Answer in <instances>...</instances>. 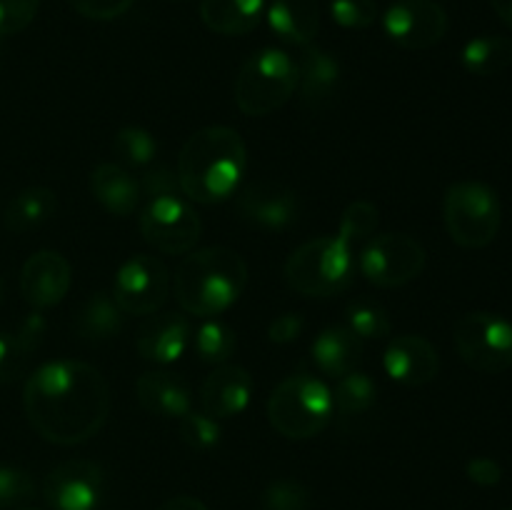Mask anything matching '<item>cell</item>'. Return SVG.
Returning a JSON list of instances; mask_svg holds the SVG:
<instances>
[{"instance_id":"1","label":"cell","mask_w":512,"mask_h":510,"mask_svg":"<svg viewBox=\"0 0 512 510\" xmlns=\"http://www.w3.org/2000/svg\"><path fill=\"white\" fill-rule=\"evenodd\" d=\"M110 385L83 360L43 363L23 388L30 425L53 445H80L93 438L110 415Z\"/></svg>"},{"instance_id":"2","label":"cell","mask_w":512,"mask_h":510,"mask_svg":"<svg viewBox=\"0 0 512 510\" xmlns=\"http://www.w3.org/2000/svg\"><path fill=\"white\" fill-rule=\"evenodd\" d=\"M248 170V150L238 130L208 125L185 140L178 158V183L190 203L215 205L235 195Z\"/></svg>"},{"instance_id":"3","label":"cell","mask_w":512,"mask_h":510,"mask_svg":"<svg viewBox=\"0 0 512 510\" xmlns=\"http://www.w3.org/2000/svg\"><path fill=\"white\" fill-rule=\"evenodd\" d=\"M248 285V265L243 255L225 245L195 250L185 255L175 270V300L195 318H215L235 305Z\"/></svg>"},{"instance_id":"4","label":"cell","mask_w":512,"mask_h":510,"mask_svg":"<svg viewBox=\"0 0 512 510\" xmlns=\"http://www.w3.org/2000/svg\"><path fill=\"white\" fill-rule=\"evenodd\" d=\"M333 390L310 373H295L275 385L268 398V420L283 438L308 440L333 420Z\"/></svg>"},{"instance_id":"5","label":"cell","mask_w":512,"mask_h":510,"mask_svg":"<svg viewBox=\"0 0 512 510\" xmlns=\"http://www.w3.org/2000/svg\"><path fill=\"white\" fill-rule=\"evenodd\" d=\"M358 270V255L338 235H323L303 243L285 263V280L305 298H330L350 285Z\"/></svg>"},{"instance_id":"6","label":"cell","mask_w":512,"mask_h":510,"mask_svg":"<svg viewBox=\"0 0 512 510\" xmlns=\"http://www.w3.org/2000/svg\"><path fill=\"white\" fill-rule=\"evenodd\" d=\"M298 88V63L280 48L250 55L235 78V105L250 118H265L283 108Z\"/></svg>"},{"instance_id":"7","label":"cell","mask_w":512,"mask_h":510,"mask_svg":"<svg viewBox=\"0 0 512 510\" xmlns=\"http://www.w3.org/2000/svg\"><path fill=\"white\" fill-rule=\"evenodd\" d=\"M443 218L455 245L480 250L498 238L503 205L490 185L480 180H460L445 190Z\"/></svg>"},{"instance_id":"8","label":"cell","mask_w":512,"mask_h":510,"mask_svg":"<svg viewBox=\"0 0 512 510\" xmlns=\"http://www.w3.org/2000/svg\"><path fill=\"white\" fill-rule=\"evenodd\" d=\"M460 360L475 373L498 375L512 368V323L490 310H470L453 325Z\"/></svg>"},{"instance_id":"9","label":"cell","mask_w":512,"mask_h":510,"mask_svg":"<svg viewBox=\"0 0 512 510\" xmlns=\"http://www.w3.org/2000/svg\"><path fill=\"white\" fill-rule=\"evenodd\" d=\"M140 233L145 243L168 255H185L203 233L200 215L183 193H165L145 200L140 210Z\"/></svg>"},{"instance_id":"10","label":"cell","mask_w":512,"mask_h":510,"mask_svg":"<svg viewBox=\"0 0 512 510\" xmlns=\"http://www.w3.org/2000/svg\"><path fill=\"white\" fill-rule=\"evenodd\" d=\"M428 263V253L405 233L373 235L358 255V270L378 288H400L418 278Z\"/></svg>"},{"instance_id":"11","label":"cell","mask_w":512,"mask_h":510,"mask_svg":"<svg viewBox=\"0 0 512 510\" xmlns=\"http://www.w3.org/2000/svg\"><path fill=\"white\" fill-rule=\"evenodd\" d=\"M170 295V273L155 255H133L115 273L113 298L125 315H153Z\"/></svg>"},{"instance_id":"12","label":"cell","mask_w":512,"mask_h":510,"mask_svg":"<svg viewBox=\"0 0 512 510\" xmlns=\"http://www.w3.org/2000/svg\"><path fill=\"white\" fill-rule=\"evenodd\" d=\"M385 35L405 50H428L448 33V13L438 0H395L383 15Z\"/></svg>"},{"instance_id":"13","label":"cell","mask_w":512,"mask_h":510,"mask_svg":"<svg viewBox=\"0 0 512 510\" xmlns=\"http://www.w3.org/2000/svg\"><path fill=\"white\" fill-rule=\"evenodd\" d=\"M103 490V468L93 460H65L43 480V498L53 510H95Z\"/></svg>"},{"instance_id":"14","label":"cell","mask_w":512,"mask_h":510,"mask_svg":"<svg viewBox=\"0 0 512 510\" xmlns=\"http://www.w3.org/2000/svg\"><path fill=\"white\" fill-rule=\"evenodd\" d=\"M238 213L245 223L263 230H285L298 220L300 203L293 188L275 180L248 183L235 198Z\"/></svg>"},{"instance_id":"15","label":"cell","mask_w":512,"mask_h":510,"mask_svg":"<svg viewBox=\"0 0 512 510\" xmlns=\"http://www.w3.org/2000/svg\"><path fill=\"white\" fill-rule=\"evenodd\" d=\"M73 268L68 258L55 250H38L20 270V295L33 310L55 308L68 295Z\"/></svg>"},{"instance_id":"16","label":"cell","mask_w":512,"mask_h":510,"mask_svg":"<svg viewBox=\"0 0 512 510\" xmlns=\"http://www.w3.org/2000/svg\"><path fill=\"white\" fill-rule=\"evenodd\" d=\"M193 340V325L180 313H160L145 320L135 335V350L143 360L170 365L185 355Z\"/></svg>"},{"instance_id":"17","label":"cell","mask_w":512,"mask_h":510,"mask_svg":"<svg viewBox=\"0 0 512 510\" xmlns=\"http://www.w3.org/2000/svg\"><path fill=\"white\" fill-rule=\"evenodd\" d=\"M253 395V375L243 365H218L200 388L203 413L215 420H228L243 413Z\"/></svg>"},{"instance_id":"18","label":"cell","mask_w":512,"mask_h":510,"mask_svg":"<svg viewBox=\"0 0 512 510\" xmlns=\"http://www.w3.org/2000/svg\"><path fill=\"white\" fill-rule=\"evenodd\" d=\"M383 365L390 378L415 388L430 383L438 375L440 358L435 345L423 335H398L385 348Z\"/></svg>"},{"instance_id":"19","label":"cell","mask_w":512,"mask_h":510,"mask_svg":"<svg viewBox=\"0 0 512 510\" xmlns=\"http://www.w3.org/2000/svg\"><path fill=\"white\" fill-rule=\"evenodd\" d=\"M135 395L150 415L168 420H180L193 410L190 385L170 370H148L135 383Z\"/></svg>"},{"instance_id":"20","label":"cell","mask_w":512,"mask_h":510,"mask_svg":"<svg viewBox=\"0 0 512 510\" xmlns=\"http://www.w3.org/2000/svg\"><path fill=\"white\" fill-rule=\"evenodd\" d=\"M310 358L320 373L338 380L358 370V363L363 360V340L348 325H330L313 340Z\"/></svg>"},{"instance_id":"21","label":"cell","mask_w":512,"mask_h":510,"mask_svg":"<svg viewBox=\"0 0 512 510\" xmlns=\"http://www.w3.org/2000/svg\"><path fill=\"white\" fill-rule=\"evenodd\" d=\"M45 333L48 323L38 310H33L15 330H0V383L23 378L33 353L43 345Z\"/></svg>"},{"instance_id":"22","label":"cell","mask_w":512,"mask_h":510,"mask_svg":"<svg viewBox=\"0 0 512 510\" xmlns=\"http://www.w3.org/2000/svg\"><path fill=\"white\" fill-rule=\"evenodd\" d=\"M90 193L110 215H118V218L133 215L140 208V200H143L140 180H135L128 173V168L118 163H100L98 168H93V173H90Z\"/></svg>"},{"instance_id":"23","label":"cell","mask_w":512,"mask_h":510,"mask_svg":"<svg viewBox=\"0 0 512 510\" xmlns=\"http://www.w3.org/2000/svg\"><path fill=\"white\" fill-rule=\"evenodd\" d=\"M298 85L305 105L330 103L340 88V63L333 53L318 45H303L298 60Z\"/></svg>"},{"instance_id":"24","label":"cell","mask_w":512,"mask_h":510,"mask_svg":"<svg viewBox=\"0 0 512 510\" xmlns=\"http://www.w3.org/2000/svg\"><path fill=\"white\" fill-rule=\"evenodd\" d=\"M268 25L283 43L310 45L320 30L318 0H270Z\"/></svg>"},{"instance_id":"25","label":"cell","mask_w":512,"mask_h":510,"mask_svg":"<svg viewBox=\"0 0 512 510\" xmlns=\"http://www.w3.org/2000/svg\"><path fill=\"white\" fill-rule=\"evenodd\" d=\"M265 0H200L205 28L218 35H245L258 28Z\"/></svg>"},{"instance_id":"26","label":"cell","mask_w":512,"mask_h":510,"mask_svg":"<svg viewBox=\"0 0 512 510\" xmlns=\"http://www.w3.org/2000/svg\"><path fill=\"white\" fill-rule=\"evenodd\" d=\"M125 313L120 305L115 303L113 293H98L90 295L75 313V333L88 343H103V340L115 338L123 330Z\"/></svg>"},{"instance_id":"27","label":"cell","mask_w":512,"mask_h":510,"mask_svg":"<svg viewBox=\"0 0 512 510\" xmlns=\"http://www.w3.org/2000/svg\"><path fill=\"white\" fill-rule=\"evenodd\" d=\"M375 405H378V383L368 373L353 370L335 380L333 408L343 425L365 418Z\"/></svg>"},{"instance_id":"28","label":"cell","mask_w":512,"mask_h":510,"mask_svg":"<svg viewBox=\"0 0 512 510\" xmlns=\"http://www.w3.org/2000/svg\"><path fill=\"white\" fill-rule=\"evenodd\" d=\"M58 210V195L55 190L33 185L15 195L5 208V225L13 233H28V230L40 228L45 220H50Z\"/></svg>"},{"instance_id":"29","label":"cell","mask_w":512,"mask_h":510,"mask_svg":"<svg viewBox=\"0 0 512 510\" xmlns=\"http://www.w3.org/2000/svg\"><path fill=\"white\" fill-rule=\"evenodd\" d=\"M460 63L470 75H478V78L500 75L512 65V38L508 35H478L465 43Z\"/></svg>"},{"instance_id":"30","label":"cell","mask_w":512,"mask_h":510,"mask_svg":"<svg viewBox=\"0 0 512 510\" xmlns=\"http://www.w3.org/2000/svg\"><path fill=\"white\" fill-rule=\"evenodd\" d=\"M190 348L195 350L203 363L208 365H225L238 350V335L228 323L218 318H205L203 323L195 328Z\"/></svg>"},{"instance_id":"31","label":"cell","mask_w":512,"mask_h":510,"mask_svg":"<svg viewBox=\"0 0 512 510\" xmlns=\"http://www.w3.org/2000/svg\"><path fill=\"white\" fill-rule=\"evenodd\" d=\"M113 153L118 158V165H123V168H143V165H150L155 160L158 140L150 130L128 125V128L115 133Z\"/></svg>"},{"instance_id":"32","label":"cell","mask_w":512,"mask_h":510,"mask_svg":"<svg viewBox=\"0 0 512 510\" xmlns=\"http://www.w3.org/2000/svg\"><path fill=\"white\" fill-rule=\"evenodd\" d=\"M345 318H348V328L360 340H380L393 330L388 310L375 300H355L345 310Z\"/></svg>"},{"instance_id":"33","label":"cell","mask_w":512,"mask_h":510,"mask_svg":"<svg viewBox=\"0 0 512 510\" xmlns=\"http://www.w3.org/2000/svg\"><path fill=\"white\" fill-rule=\"evenodd\" d=\"M378 220V208L373 203H368V200H355V203H350L343 210L338 238L355 250L360 243H368L373 238L375 228H378Z\"/></svg>"},{"instance_id":"34","label":"cell","mask_w":512,"mask_h":510,"mask_svg":"<svg viewBox=\"0 0 512 510\" xmlns=\"http://www.w3.org/2000/svg\"><path fill=\"white\" fill-rule=\"evenodd\" d=\"M178 433L180 440L188 445L190 450H198V453H208L215 445L220 443V420L210 418L203 410H190L183 418L178 420Z\"/></svg>"},{"instance_id":"35","label":"cell","mask_w":512,"mask_h":510,"mask_svg":"<svg viewBox=\"0 0 512 510\" xmlns=\"http://www.w3.org/2000/svg\"><path fill=\"white\" fill-rule=\"evenodd\" d=\"M330 15L340 28L365 30L378 20L375 0H330Z\"/></svg>"},{"instance_id":"36","label":"cell","mask_w":512,"mask_h":510,"mask_svg":"<svg viewBox=\"0 0 512 510\" xmlns=\"http://www.w3.org/2000/svg\"><path fill=\"white\" fill-rule=\"evenodd\" d=\"M310 493L298 480H275L263 495V510H308Z\"/></svg>"},{"instance_id":"37","label":"cell","mask_w":512,"mask_h":510,"mask_svg":"<svg viewBox=\"0 0 512 510\" xmlns=\"http://www.w3.org/2000/svg\"><path fill=\"white\" fill-rule=\"evenodd\" d=\"M35 495V483L30 473L15 465L0 463V508H15L28 503Z\"/></svg>"},{"instance_id":"38","label":"cell","mask_w":512,"mask_h":510,"mask_svg":"<svg viewBox=\"0 0 512 510\" xmlns=\"http://www.w3.org/2000/svg\"><path fill=\"white\" fill-rule=\"evenodd\" d=\"M40 0H0V38H10L35 20Z\"/></svg>"},{"instance_id":"39","label":"cell","mask_w":512,"mask_h":510,"mask_svg":"<svg viewBox=\"0 0 512 510\" xmlns=\"http://www.w3.org/2000/svg\"><path fill=\"white\" fill-rule=\"evenodd\" d=\"M68 5L88 20H115L128 13L135 0H68Z\"/></svg>"},{"instance_id":"40","label":"cell","mask_w":512,"mask_h":510,"mask_svg":"<svg viewBox=\"0 0 512 510\" xmlns=\"http://www.w3.org/2000/svg\"><path fill=\"white\" fill-rule=\"evenodd\" d=\"M140 190H143V198H155V195L165 193H183L178 183V173L168 168H155L145 173V178L140 180Z\"/></svg>"},{"instance_id":"41","label":"cell","mask_w":512,"mask_h":510,"mask_svg":"<svg viewBox=\"0 0 512 510\" xmlns=\"http://www.w3.org/2000/svg\"><path fill=\"white\" fill-rule=\"evenodd\" d=\"M465 475H468L475 485H480V488H495V485H500V480H503V468H500L498 460L483 458V455H480V458L468 460Z\"/></svg>"},{"instance_id":"42","label":"cell","mask_w":512,"mask_h":510,"mask_svg":"<svg viewBox=\"0 0 512 510\" xmlns=\"http://www.w3.org/2000/svg\"><path fill=\"white\" fill-rule=\"evenodd\" d=\"M303 328H305L303 315L283 313V315H278V318H275V320H270L268 338L273 340V343H278V345L293 343V340L300 338Z\"/></svg>"},{"instance_id":"43","label":"cell","mask_w":512,"mask_h":510,"mask_svg":"<svg viewBox=\"0 0 512 510\" xmlns=\"http://www.w3.org/2000/svg\"><path fill=\"white\" fill-rule=\"evenodd\" d=\"M158 510H208V505L193 495H175V498L165 500Z\"/></svg>"},{"instance_id":"44","label":"cell","mask_w":512,"mask_h":510,"mask_svg":"<svg viewBox=\"0 0 512 510\" xmlns=\"http://www.w3.org/2000/svg\"><path fill=\"white\" fill-rule=\"evenodd\" d=\"M493 10L498 13V18L503 20L508 28H512V0H490Z\"/></svg>"},{"instance_id":"45","label":"cell","mask_w":512,"mask_h":510,"mask_svg":"<svg viewBox=\"0 0 512 510\" xmlns=\"http://www.w3.org/2000/svg\"><path fill=\"white\" fill-rule=\"evenodd\" d=\"M3 300H5V280L0 278V305H3Z\"/></svg>"},{"instance_id":"46","label":"cell","mask_w":512,"mask_h":510,"mask_svg":"<svg viewBox=\"0 0 512 510\" xmlns=\"http://www.w3.org/2000/svg\"><path fill=\"white\" fill-rule=\"evenodd\" d=\"M508 510H512V508H508Z\"/></svg>"}]
</instances>
